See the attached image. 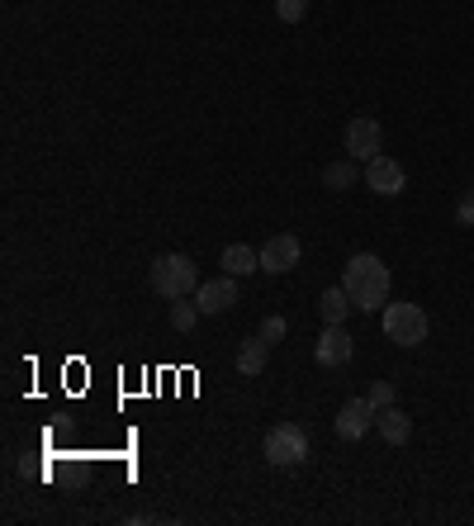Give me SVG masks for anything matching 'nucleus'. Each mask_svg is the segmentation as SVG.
Masks as SVG:
<instances>
[{
    "label": "nucleus",
    "instance_id": "obj_1",
    "mask_svg": "<svg viewBox=\"0 0 474 526\" xmlns=\"http://www.w3.org/2000/svg\"><path fill=\"white\" fill-rule=\"evenodd\" d=\"M342 290L351 294V304L361 313H375L389 304V266L375 252H356L342 266Z\"/></svg>",
    "mask_w": 474,
    "mask_h": 526
},
{
    "label": "nucleus",
    "instance_id": "obj_2",
    "mask_svg": "<svg viewBox=\"0 0 474 526\" xmlns=\"http://www.w3.org/2000/svg\"><path fill=\"white\" fill-rule=\"evenodd\" d=\"M147 285H152V294H162L166 304H176V299H190V294L200 290V271H195L190 256L162 252L147 266Z\"/></svg>",
    "mask_w": 474,
    "mask_h": 526
},
{
    "label": "nucleus",
    "instance_id": "obj_3",
    "mask_svg": "<svg viewBox=\"0 0 474 526\" xmlns=\"http://www.w3.org/2000/svg\"><path fill=\"white\" fill-rule=\"evenodd\" d=\"M261 455H266V465H275V470H294V465L309 460V432L294 427V422H275L271 432H266V441H261Z\"/></svg>",
    "mask_w": 474,
    "mask_h": 526
},
{
    "label": "nucleus",
    "instance_id": "obj_4",
    "mask_svg": "<svg viewBox=\"0 0 474 526\" xmlns=\"http://www.w3.org/2000/svg\"><path fill=\"white\" fill-rule=\"evenodd\" d=\"M432 332V318L422 304H384V337L394 346H422Z\"/></svg>",
    "mask_w": 474,
    "mask_h": 526
},
{
    "label": "nucleus",
    "instance_id": "obj_5",
    "mask_svg": "<svg viewBox=\"0 0 474 526\" xmlns=\"http://www.w3.org/2000/svg\"><path fill=\"white\" fill-rule=\"evenodd\" d=\"M361 181L375 190V195H384V200H394V195H403V185H408V171H403L394 157H370V162L361 166Z\"/></svg>",
    "mask_w": 474,
    "mask_h": 526
},
{
    "label": "nucleus",
    "instance_id": "obj_6",
    "mask_svg": "<svg viewBox=\"0 0 474 526\" xmlns=\"http://www.w3.org/2000/svg\"><path fill=\"white\" fill-rule=\"evenodd\" d=\"M299 256H304V242L294 233H275L266 237V247H261V271L266 275H285L299 266Z\"/></svg>",
    "mask_w": 474,
    "mask_h": 526
},
{
    "label": "nucleus",
    "instance_id": "obj_7",
    "mask_svg": "<svg viewBox=\"0 0 474 526\" xmlns=\"http://www.w3.org/2000/svg\"><path fill=\"white\" fill-rule=\"evenodd\" d=\"M384 147V128L380 119H370V114H356L347 124V152L356 157V162H370V157H380Z\"/></svg>",
    "mask_w": 474,
    "mask_h": 526
},
{
    "label": "nucleus",
    "instance_id": "obj_8",
    "mask_svg": "<svg viewBox=\"0 0 474 526\" xmlns=\"http://www.w3.org/2000/svg\"><path fill=\"white\" fill-rule=\"evenodd\" d=\"M313 356H318V365H347L351 356H356V337L347 332V323H323V337H318V346H313Z\"/></svg>",
    "mask_w": 474,
    "mask_h": 526
},
{
    "label": "nucleus",
    "instance_id": "obj_9",
    "mask_svg": "<svg viewBox=\"0 0 474 526\" xmlns=\"http://www.w3.org/2000/svg\"><path fill=\"white\" fill-rule=\"evenodd\" d=\"M195 304H200L204 318H214V313H228L237 304V275L223 271L219 280H200V290H195Z\"/></svg>",
    "mask_w": 474,
    "mask_h": 526
},
{
    "label": "nucleus",
    "instance_id": "obj_10",
    "mask_svg": "<svg viewBox=\"0 0 474 526\" xmlns=\"http://www.w3.org/2000/svg\"><path fill=\"white\" fill-rule=\"evenodd\" d=\"M375 413H380V408H375L370 399H347L342 408H337V436H342V441H361V436L370 432Z\"/></svg>",
    "mask_w": 474,
    "mask_h": 526
},
{
    "label": "nucleus",
    "instance_id": "obj_11",
    "mask_svg": "<svg viewBox=\"0 0 474 526\" xmlns=\"http://www.w3.org/2000/svg\"><path fill=\"white\" fill-rule=\"evenodd\" d=\"M375 427H380V436L389 441V446H403V441L413 436V418L403 413L399 403H389V408H380V413H375Z\"/></svg>",
    "mask_w": 474,
    "mask_h": 526
},
{
    "label": "nucleus",
    "instance_id": "obj_12",
    "mask_svg": "<svg viewBox=\"0 0 474 526\" xmlns=\"http://www.w3.org/2000/svg\"><path fill=\"white\" fill-rule=\"evenodd\" d=\"M266 361H271V346L261 342V337H247V342L237 346V375H247V380H256L261 370H266Z\"/></svg>",
    "mask_w": 474,
    "mask_h": 526
},
{
    "label": "nucleus",
    "instance_id": "obj_13",
    "mask_svg": "<svg viewBox=\"0 0 474 526\" xmlns=\"http://www.w3.org/2000/svg\"><path fill=\"white\" fill-rule=\"evenodd\" d=\"M356 309L351 304V294L342 285H328V290L318 294V313H323V323H347V313Z\"/></svg>",
    "mask_w": 474,
    "mask_h": 526
},
{
    "label": "nucleus",
    "instance_id": "obj_14",
    "mask_svg": "<svg viewBox=\"0 0 474 526\" xmlns=\"http://www.w3.org/2000/svg\"><path fill=\"white\" fill-rule=\"evenodd\" d=\"M223 271H228V275H252V271H261V252H252V247L233 242V247H223Z\"/></svg>",
    "mask_w": 474,
    "mask_h": 526
},
{
    "label": "nucleus",
    "instance_id": "obj_15",
    "mask_svg": "<svg viewBox=\"0 0 474 526\" xmlns=\"http://www.w3.org/2000/svg\"><path fill=\"white\" fill-rule=\"evenodd\" d=\"M356 181H361V166H356V157H342V162L323 166V185H328V190H351Z\"/></svg>",
    "mask_w": 474,
    "mask_h": 526
},
{
    "label": "nucleus",
    "instance_id": "obj_16",
    "mask_svg": "<svg viewBox=\"0 0 474 526\" xmlns=\"http://www.w3.org/2000/svg\"><path fill=\"white\" fill-rule=\"evenodd\" d=\"M200 318H204V313H200L195 299H176V304H171V327H176V332H190Z\"/></svg>",
    "mask_w": 474,
    "mask_h": 526
},
{
    "label": "nucleus",
    "instance_id": "obj_17",
    "mask_svg": "<svg viewBox=\"0 0 474 526\" xmlns=\"http://www.w3.org/2000/svg\"><path fill=\"white\" fill-rule=\"evenodd\" d=\"M285 332H290V323H285V318H280V313H271V318H266V323L256 327V337H261V342H266V346L285 342Z\"/></svg>",
    "mask_w": 474,
    "mask_h": 526
},
{
    "label": "nucleus",
    "instance_id": "obj_18",
    "mask_svg": "<svg viewBox=\"0 0 474 526\" xmlns=\"http://www.w3.org/2000/svg\"><path fill=\"white\" fill-rule=\"evenodd\" d=\"M365 399L375 403V408H389V403H399V384H394V380H375Z\"/></svg>",
    "mask_w": 474,
    "mask_h": 526
},
{
    "label": "nucleus",
    "instance_id": "obj_19",
    "mask_svg": "<svg viewBox=\"0 0 474 526\" xmlns=\"http://www.w3.org/2000/svg\"><path fill=\"white\" fill-rule=\"evenodd\" d=\"M275 15L285 19V24H299V19L309 15V0H275Z\"/></svg>",
    "mask_w": 474,
    "mask_h": 526
},
{
    "label": "nucleus",
    "instance_id": "obj_20",
    "mask_svg": "<svg viewBox=\"0 0 474 526\" xmlns=\"http://www.w3.org/2000/svg\"><path fill=\"white\" fill-rule=\"evenodd\" d=\"M456 223H465V228H474V185L460 195V204H456Z\"/></svg>",
    "mask_w": 474,
    "mask_h": 526
}]
</instances>
